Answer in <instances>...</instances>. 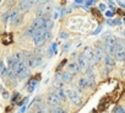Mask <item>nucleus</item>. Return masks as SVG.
Returning a JSON list of instances; mask_svg holds the SVG:
<instances>
[{
	"label": "nucleus",
	"instance_id": "12",
	"mask_svg": "<svg viewBox=\"0 0 125 113\" xmlns=\"http://www.w3.org/2000/svg\"><path fill=\"white\" fill-rule=\"evenodd\" d=\"M77 87H79V90H81V91H83V90H86V89L88 87V82H87L86 76H82V78H80V79H79Z\"/></svg>",
	"mask_w": 125,
	"mask_h": 113
},
{
	"label": "nucleus",
	"instance_id": "31",
	"mask_svg": "<svg viewBox=\"0 0 125 113\" xmlns=\"http://www.w3.org/2000/svg\"><path fill=\"white\" fill-rule=\"evenodd\" d=\"M101 30H102V27H101V26H99V27H98V28H97V30H96V31H94V33H93V34H97V33H98V32H99V31H101Z\"/></svg>",
	"mask_w": 125,
	"mask_h": 113
},
{
	"label": "nucleus",
	"instance_id": "34",
	"mask_svg": "<svg viewBox=\"0 0 125 113\" xmlns=\"http://www.w3.org/2000/svg\"><path fill=\"white\" fill-rule=\"evenodd\" d=\"M107 23H108V25H112V23H113V22H112V21H110V20H107Z\"/></svg>",
	"mask_w": 125,
	"mask_h": 113
},
{
	"label": "nucleus",
	"instance_id": "9",
	"mask_svg": "<svg viewBox=\"0 0 125 113\" xmlns=\"http://www.w3.org/2000/svg\"><path fill=\"white\" fill-rule=\"evenodd\" d=\"M86 79H87V82H88V87H93L94 84H96V78H94V73H93L91 67L86 70Z\"/></svg>",
	"mask_w": 125,
	"mask_h": 113
},
{
	"label": "nucleus",
	"instance_id": "24",
	"mask_svg": "<svg viewBox=\"0 0 125 113\" xmlns=\"http://www.w3.org/2000/svg\"><path fill=\"white\" fill-rule=\"evenodd\" d=\"M56 50H58V44L56 43H53L52 44V48H50V53H53V52L55 53Z\"/></svg>",
	"mask_w": 125,
	"mask_h": 113
},
{
	"label": "nucleus",
	"instance_id": "28",
	"mask_svg": "<svg viewBox=\"0 0 125 113\" xmlns=\"http://www.w3.org/2000/svg\"><path fill=\"white\" fill-rule=\"evenodd\" d=\"M105 8H107V6H105L104 4H99V10H101V11H104Z\"/></svg>",
	"mask_w": 125,
	"mask_h": 113
},
{
	"label": "nucleus",
	"instance_id": "35",
	"mask_svg": "<svg viewBox=\"0 0 125 113\" xmlns=\"http://www.w3.org/2000/svg\"><path fill=\"white\" fill-rule=\"evenodd\" d=\"M0 90H1V86H0Z\"/></svg>",
	"mask_w": 125,
	"mask_h": 113
},
{
	"label": "nucleus",
	"instance_id": "30",
	"mask_svg": "<svg viewBox=\"0 0 125 113\" xmlns=\"http://www.w3.org/2000/svg\"><path fill=\"white\" fill-rule=\"evenodd\" d=\"M120 23H121L120 20H114V25H120Z\"/></svg>",
	"mask_w": 125,
	"mask_h": 113
},
{
	"label": "nucleus",
	"instance_id": "32",
	"mask_svg": "<svg viewBox=\"0 0 125 113\" xmlns=\"http://www.w3.org/2000/svg\"><path fill=\"white\" fill-rule=\"evenodd\" d=\"M69 48H70V44H65L64 45V50H68Z\"/></svg>",
	"mask_w": 125,
	"mask_h": 113
},
{
	"label": "nucleus",
	"instance_id": "6",
	"mask_svg": "<svg viewBox=\"0 0 125 113\" xmlns=\"http://www.w3.org/2000/svg\"><path fill=\"white\" fill-rule=\"evenodd\" d=\"M83 56L86 58L88 65L92 68L93 64L96 63V59H94V50H93L91 47H85V49H83Z\"/></svg>",
	"mask_w": 125,
	"mask_h": 113
},
{
	"label": "nucleus",
	"instance_id": "4",
	"mask_svg": "<svg viewBox=\"0 0 125 113\" xmlns=\"http://www.w3.org/2000/svg\"><path fill=\"white\" fill-rule=\"evenodd\" d=\"M66 95H68L69 100L73 102V104L80 106L82 103V96H81V93L77 90H75V89H68L66 90Z\"/></svg>",
	"mask_w": 125,
	"mask_h": 113
},
{
	"label": "nucleus",
	"instance_id": "29",
	"mask_svg": "<svg viewBox=\"0 0 125 113\" xmlns=\"http://www.w3.org/2000/svg\"><path fill=\"white\" fill-rule=\"evenodd\" d=\"M3 97L4 98H9V92L8 91H3Z\"/></svg>",
	"mask_w": 125,
	"mask_h": 113
},
{
	"label": "nucleus",
	"instance_id": "13",
	"mask_svg": "<svg viewBox=\"0 0 125 113\" xmlns=\"http://www.w3.org/2000/svg\"><path fill=\"white\" fill-rule=\"evenodd\" d=\"M60 76V80L64 82V84H68V82H70L71 80H73V74H70L69 71H64L61 75H59Z\"/></svg>",
	"mask_w": 125,
	"mask_h": 113
},
{
	"label": "nucleus",
	"instance_id": "10",
	"mask_svg": "<svg viewBox=\"0 0 125 113\" xmlns=\"http://www.w3.org/2000/svg\"><path fill=\"white\" fill-rule=\"evenodd\" d=\"M104 65L108 70H112L115 65V59H114V56L113 55H109V54H105L104 55Z\"/></svg>",
	"mask_w": 125,
	"mask_h": 113
},
{
	"label": "nucleus",
	"instance_id": "16",
	"mask_svg": "<svg viewBox=\"0 0 125 113\" xmlns=\"http://www.w3.org/2000/svg\"><path fill=\"white\" fill-rule=\"evenodd\" d=\"M37 31H38V30H37V27L32 23V25H30V26H28V28L26 30L25 34H26L27 37H33V36H34V33H36Z\"/></svg>",
	"mask_w": 125,
	"mask_h": 113
},
{
	"label": "nucleus",
	"instance_id": "15",
	"mask_svg": "<svg viewBox=\"0 0 125 113\" xmlns=\"http://www.w3.org/2000/svg\"><path fill=\"white\" fill-rule=\"evenodd\" d=\"M68 71H69L70 74H76V73H79V71H80V68H79L77 63H76V62L70 63V64L68 65Z\"/></svg>",
	"mask_w": 125,
	"mask_h": 113
},
{
	"label": "nucleus",
	"instance_id": "2",
	"mask_svg": "<svg viewBox=\"0 0 125 113\" xmlns=\"http://www.w3.org/2000/svg\"><path fill=\"white\" fill-rule=\"evenodd\" d=\"M114 59L119 62L125 60V41H118L116 48L114 52Z\"/></svg>",
	"mask_w": 125,
	"mask_h": 113
},
{
	"label": "nucleus",
	"instance_id": "18",
	"mask_svg": "<svg viewBox=\"0 0 125 113\" xmlns=\"http://www.w3.org/2000/svg\"><path fill=\"white\" fill-rule=\"evenodd\" d=\"M6 73H8V68H6V65L4 64L3 60H0V76L6 78Z\"/></svg>",
	"mask_w": 125,
	"mask_h": 113
},
{
	"label": "nucleus",
	"instance_id": "7",
	"mask_svg": "<svg viewBox=\"0 0 125 113\" xmlns=\"http://www.w3.org/2000/svg\"><path fill=\"white\" fill-rule=\"evenodd\" d=\"M104 55H105L104 45L97 44L96 48H94V59H96V63H99L101 60H103L104 59Z\"/></svg>",
	"mask_w": 125,
	"mask_h": 113
},
{
	"label": "nucleus",
	"instance_id": "26",
	"mask_svg": "<svg viewBox=\"0 0 125 113\" xmlns=\"http://www.w3.org/2000/svg\"><path fill=\"white\" fill-rule=\"evenodd\" d=\"M68 37H69V34L65 33V32H61V33H60V38H62V39H65V38H68Z\"/></svg>",
	"mask_w": 125,
	"mask_h": 113
},
{
	"label": "nucleus",
	"instance_id": "14",
	"mask_svg": "<svg viewBox=\"0 0 125 113\" xmlns=\"http://www.w3.org/2000/svg\"><path fill=\"white\" fill-rule=\"evenodd\" d=\"M36 3L34 1H26V0H23V1H20V9L22 11H26V10H30L32 8V5H34Z\"/></svg>",
	"mask_w": 125,
	"mask_h": 113
},
{
	"label": "nucleus",
	"instance_id": "22",
	"mask_svg": "<svg viewBox=\"0 0 125 113\" xmlns=\"http://www.w3.org/2000/svg\"><path fill=\"white\" fill-rule=\"evenodd\" d=\"M59 17H61L60 9H54V11H53V19H59Z\"/></svg>",
	"mask_w": 125,
	"mask_h": 113
},
{
	"label": "nucleus",
	"instance_id": "20",
	"mask_svg": "<svg viewBox=\"0 0 125 113\" xmlns=\"http://www.w3.org/2000/svg\"><path fill=\"white\" fill-rule=\"evenodd\" d=\"M22 22V16L21 15H19V16H16L12 21H11V25H14V26H17V25H20Z\"/></svg>",
	"mask_w": 125,
	"mask_h": 113
},
{
	"label": "nucleus",
	"instance_id": "21",
	"mask_svg": "<svg viewBox=\"0 0 125 113\" xmlns=\"http://www.w3.org/2000/svg\"><path fill=\"white\" fill-rule=\"evenodd\" d=\"M37 86V80H31L30 81V84H28V91L30 92H32L33 90H34V87Z\"/></svg>",
	"mask_w": 125,
	"mask_h": 113
},
{
	"label": "nucleus",
	"instance_id": "17",
	"mask_svg": "<svg viewBox=\"0 0 125 113\" xmlns=\"http://www.w3.org/2000/svg\"><path fill=\"white\" fill-rule=\"evenodd\" d=\"M55 92H56V95H58V97H59L61 103L66 101V91L64 89H62V90H55Z\"/></svg>",
	"mask_w": 125,
	"mask_h": 113
},
{
	"label": "nucleus",
	"instance_id": "3",
	"mask_svg": "<svg viewBox=\"0 0 125 113\" xmlns=\"http://www.w3.org/2000/svg\"><path fill=\"white\" fill-rule=\"evenodd\" d=\"M25 63H26L27 68H36V67H38V65L42 64V55L28 54V55H26Z\"/></svg>",
	"mask_w": 125,
	"mask_h": 113
},
{
	"label": "nucleus",
	"instance_id": "11",
	"mask_svg": "<svg viewBox=\"0 0 125 113\" xmlns=\"http://www.w3.org/2000/svg\"><path fill=\"white\" fill-rule=\"evenodd\" d=\"M76 63H77V65H79L80 70H87V69L90 68V65H88V63H87L86 58L83 56V54L77 56V62H76Z\"/></svg>",
	"mask_w": 125,
	"mask_h": 113
},
{
	"label": "nucleus",
	"instance_id": "1",
	"mask_svg": "<svg viewBox=\"0 0 125 113\" xmlns=\"http://www.w3.org/2000/svg\"><path fill=\"white\" fill-rule=\"evenodd\" d=\"M49 38H50V31H47V30H44V28L38 30V31L34 33V36L32 37L33 43H34L36 47H42V45L45 43V41H48Z\"/></svg>",
	"mask_w": 125,
	"mask_h": 113
},
{
	"label": "nucleus",
	"instance_id": "37",
	"mask_svg": "<svg viewBox=\"0 0 125 113\" xmlns=\"http://www.w3.org/2000/svg\"><path fill=\"white\" fill-rule=\"evenodd\" d=\"M124 34H125V31H124Z\"/></svg>",
	"mask_w": 125,
	"mask_h": 113
},
{
	"label": "nucleus",
	"instance_id": "23",
	"mask_svg": "<svg viewBox=\"0 0 125 113\" xmlns=\"http://www.w3.org/2000/svg\"><path fill=\"white\" fill-rule=\"evenodd\" d=\"M114 113H125V109L123 107H120V106H116L114 108Z\"/></svg>",
	"mask_w": 125,
	"mask_h": 113
},
{
	"label": "nucleus",
	"instance_id": "19",
	"mask_svg": "<svg viewBox=\"0 0 125 113\" xmlns=\"http://www.w3.org/2000/svg\"><path fill=\"white\" fill-rule=\"evenodd\" d=\"M49 113H68L62 107L56 106V107H50V112Z\"/></svg>",
	"mask_w": 125,
	"mask_h": 113
},
{
	"label": "nucleus",
	"instance_id": "36",
	"mask_svg": "<svg viewBox=\"0 0 125 113\" xmlns=\"http://www.w3.org/2000/svg\"><path fill=\"white\" fill-rule=\"evenodd\" d=\"M124 22H125V19H124Z\"/></svg>",
	"mask_w": 125,
	"mask_h": 113
},
{
	"label": "nucleus",
	"instance_id": "27",
	"mask_svg": "<svg viewBox=\"0 0 125 113\" xmlns=\"http://www.w3.org/2000/svg\"><path fill=\"white\" fill-rule=\"evenodd\" d=\"M105 16H107L108 19H110V17H113V12H112V11H105Z\"/></svg>",
	"mask_w": 125,
	"mask_h": 113
},
{
	"label": "nucleus",
	"instance_id": "33",
	"mask_svg": "<svg viewBox=\"0 0 125 113\" xmlns=\"http://www.w3.org/2000/svg\"><path fill=\"white\" fill-rule=\"evenodd\" d=\"M118 4H119V5H121L123 8H125V3H123V1H118Z\"/></svg>",
	"mask_w": 125,
	"mask_h": 113
},
{
	"label": "nucleus",
	"instance_id": "38",
	"mask_svg": "<svg viewBox=\"0 0 125 113\" xmlns=\"http://www.w3.org/2000/svg\"><path fill=\"white\" fill-rule=\"evenodd\" d=\"M20 113H21V112H20Z\"/></svg>",
	"mask_w": 125,
	"mask_h": 113
},
{
	"label": "nucleus",
	"instance_id": "8",
	"mask_svg": "<svg viewBox=\"0 0 125 113\" xmlns=\"http://www.w3.org/2000/svg\"><path fill=\"white\" fill-rule=\"evenodd\" d=\"M47 101H48V103H49V106H50V107H56V106H59V104L61 103L55 91H54V92H50V93L48 95Z\"/></svg>",
	"mask_w": 125,
	"mask_h": 113
},
{
	"label": "nucleus",
	"instance_id": "25",
	"mask_svg": "<svg viewBox=\"0 0 125 113\" xmlns=\"http://www.w3.org/2000/svg\"><path fill=\"white\" fill-rule=\"evenodd\" d=\"M92 4H94V1H92V0H90V1H85V3H83V6L88 8V6H90V5H92Z\"/></svg>",
	"mask_w": 125,
	"mask_h": 113
},
{
	"label": "nucleus",
	"instance_id": "5",
	"mask_svg": "<svg viewBox=\"0 0 125 113\" xmlns=\"http://www.w3.org/2000/svg\"><path fill=\"white\" fill-rule=\"evenodd\" d=\"M116 43H118V41H116L113 36H108V37H107L105 44H104V49L107 50V54H109V55L114 54L115 48H116Z\"/></svg>",
	"mask_w": 125,
	"mask_h": 113
}]
</instances>
